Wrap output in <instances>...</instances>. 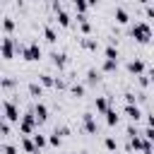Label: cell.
<instances>
[{
    "label": "cell",
    "mask_w": 154,
    "mask_h": 154,
    "mask_svg": "<svg viewBox=\"0 0 154 154\" xmlns=\"http://www.w3.org/2000/svg\"><path fill=\"white\" fill-rule=\"evenodd\" d=\"M72 5L77 10V14H87V10H89V2L87 0H72Z\"/></svg>",
    "instance_id": "cell-26"
},
{
    "label": "cell",
    "mask_w": 154,
    "mask_h": 154,
    "mask_svg": "<svg viewBox=\"0 0 154 154\" xmlns=\"http://www.w3.org/2000/svg\"><path fill=\"white\" fill-rule=\"evenodd\" d=\"M22 149H24L26 154H38V147H36L34 137H24V135H22Z\"/></svg>",
    "instance_id": "cell-16"
},
{
    "label": "cell",
    "mask_w": 154,
    "mask_h": 154,
    "mask_svg": "<svg viewBox=\"0 0 154 154\" xmlns=\"http://www.w3.org/2000/svg\"><path fill=\"white\" fill-rule=\"evenodd\" d=\"M31 137H34V142H36L38 152H41L43 147H48V135H41V132H36V135H31Z\"/></svg>",
    "instance_id": "cell-25"
},
{
    "label": "cell",
    "mask_w": 154,
    "mask_h": 154,
    "mask_svg": "<svg viewBox=\"0 0 154 154\" xmlns=\"http://www.w3.org/2000/svg\"><path fill=\"white\" fill-rule=\"evenodd\" d=\"M87 2H89V7H96L99 5V0H87Z\"/></svg>",
    "instance_id": "cell-39"
},
{
    "label": "cell",
    "mask_w": 154,
    "mask_h": 154,
    "mask_svg": "<svg viewBox=\"0 0 154 154\" xmlns=\"http://www.w3.org/2000/svg\"><path fill=\"white\" fill-rule=\"evenodd\" d=\"M0 152H2V154H19V149H17L14 144H10V142H2Z\"/></svg>",
    "instance_id": "cell-30"
},
{
    "label": "cell",
    "mask_w": 154,
    "mask_h": 154,
    "mask_svg": "<svg viewBox=\"0 0 154 154\" xmlns=\"http://www.w3.org/2000/svg\"><path fill=\"white\" fill-rule=\"evenodd\" d=\"M2 118L10 120V123H17V125H19L22 116H19V106H17V101H12V99H5V101H2Z\"/></svg>",
    "instance_id": "cell-4"
},
{
    "label": "cell",
    "mask_w": 154,
    "mask_h": 154,
    "mask_svg": "<svg viewBox=\"0 0 154 154\" xmlns=\"http://www.w3.org/2000/svg\"><path fill=\"white\" fill-rule=\"evenodd\" d=\"M14 19L10 17V14H5V19H2V31H5V36H12V31H14Z\"/></svg>",
    "instance_id": "cell-21"
},
{
    "label": "cell",
    "mask_w": 154,
    "mask_h": 154,
    "mask_svg": "<svg viewBox=\"0 0 154 154\" xmlns=\"http://www.w3.org/2000/svg\"><path fill=\"white\" fill-rule=\"evenodd\" d=\"M111 103H113V96H96V99H94V108H96V113H101V116L108 113Z\"/></svg>",
    "instance_id": "cell-9"
},
{
    "label": "cell",
    "mask_w": 154,
    "mask_h": 154,
    "mask_svg": "<svg viewBox=\"0 0 154 154\" xmlns=\"http://www.w3.org/2000/svg\"><path fill=\"white\" fill-rule=\"evenodd\" d=\"M137 84H140V89H147V87L152 84V79H149V75H147V72H144V75H140V77H137Z\"/></svg>",
    "instance_id": "cell-31"
},
{
    "label": "cell",
    "mask_w": 154,
    "mask_h": 154,
    "mask_svg": "<svg viewBox=\"0 0 154 154\" xmlns=\"http://www.w3.org/2000/svg\"><path fill=\"white\" fill-rule=\"evenodd\" d=\"M103 55H106V60H118V48L116 46H106L103 48Z\"/></svg>",
    "instance_id": "cell-27"
},
{
    "label": "cell",
    "mask_w": 154,
    "mask_h": 154,
    "mask_svg": "<svg viewBox=\"0 0 154 154\" xmlns=\"http://www.w3.org/2000/svg\"><path fill=\"white\" fill-rule=\"evenodd\" d=\"M43 38H46L48 43H55V41H58V31H55L51 24H46V26H43Z\"/></svg>",
    "instance_id": "cell-22"
},
{
    "label": "cell",
    "mask_w": 154,
    "mask_h": 154,
    "mask_svg": "<svg viewBox=\"0 0 154 154\" xmlns=\"http://www.w3.org/2000/svg\"><path fill=\"white\" fill-rule=\"evenodd\" d=\"M144 14H147L149 19H154V2H152V5H144Z\"/></svg>",
    "instance_id": "cell-37"
},
{
    "label": "cell",
    "mask_w": 154,
    "mask_h": 154,
    "mask_svg": "<svg viewBox=\"0 0 154 154\" xmlns=\"http://www.w3.org/2000/svg\"><path fill=\"white\" fill-rule=\"evenodd\" d=\"M38 125H41V123H38L34 108H29L26 113H22V120H19V135L31 137V135H36V128H38Z\"/></svg>",
    "instance_id": "cell-3"
},
{
    "label": "cell",
    "mask_w": 154,
    "mask_h": 154,
    "mask_svg": "<svg viewBox=\"0 0 154 154\" xmlns=\"http://www.w3.org/2000/svg\"><path fill=\"white\" fill-rule=\"evenodd\" d=\"M123 96H125V103H137V99H140V94H135V91H125Z\"/></svg>",
    "instance_id": "cell-33"
},
{
    "label": "cell",
    "mask_w": 154,
    "mask_h": 154,
    "mask_svg": "<svg viewBox=\"0 0 154 154\" xmlns=\"http://www.w3.org/2000/svg\"><path fill=\"white\" fill-rule=\"evenodd\" d=\"M72 154H77V152H72Z\"/></svg>",
    "instance_id": "cell-43"
},
{
    "label": "cell",
    "mask_w": 154,
    "mask_h": 154,
    "mask_svg": "<svg viewBox=\"0 0 154 154\" xmlns=\"http://www.w3.org/2000/svg\"><path fill=\"white\" fill-rule=\"evenodd\" d=\"M17 53L26 60V63H36L43 58V51L38 46V41H29V43H17Z\"/></svg>",
    "instance_id": "cell-2"
},
{
    "label": "cell",
    "mask_w": 154,
    "mask_h": 154,
    "mask_svg": "<svg viewBox=\"0 0 154 154\" xmlns=\"http://www.w3.org/2000/svg\"><path fill=\"white\" fill-rule=\"evenodd\" d=\"M82 130L84 132H89V135H96V120H94V113L91 111H87V113H82Z\"/></svg>",
    "instance_id": "cell-8"
},
{
    "label": "cell",
    "mask_w": 154,
    "mask_h": 154,
    "mask_svg": "<svg viewBox=\"0 0 154 154\" xmlns=\"http://www.w3.org/2000/svg\"><path fill=\"white\" fill-rule=\"evenodd\" d=\"M152 36H154V31H152V26L147 24V22H135L132 26H130V38L135 41V43H149L152 41Z\"/></svg>",
    "instance_id": "cell-1"
},
{
    "label": "cell",
    "mask_w": 154,
    "mask_h": 154,
    "mask_svg": "<svg viewBox=\"0 0 154 154\" xmlns=\"http://www.w3.org/2000/svg\"><path fill=\"white\" fill-rule=\"evenodd\" d=\"M137 2H140V5H152L154 0H137Z\"/></svg>",
    "instance_id": "cell-40"
},
{
    "label": "cell",
    "mask_w": 154,
    "mask_h": 154,
    "mask_svg": "<svg viewBox=\"0 0 154 154\" xmlns=\"http://www.w3.org/2000/svg\"><path fill=\"white\" fill-rule=\"evenodd\" d=\"M77 43L82 48H87V51H99V41L91 38V36H77Z\"/></svg>",
    "instance_id": "cell-12"
},
{
    "label": "cell",
    "mask_w": 154,
    "mask_h": 154,
    "mask_svg": "<svg viewBox=\"0 0 154 154\" xmlns=\"http://www.w3.org/2000/svg\"><path fill=\"white\" fill-rule=\"evenodd\" d=\"M152 87H154V79H152Z\"/></svg>",
    "instance_id": "cell-41"
},
{
    "label": "cell",
    "mask_w": 154,
    "mask_h": 154,
    "mask_svg": "<svg viewBox=\"0 0 154 154\" xmlns=\"http://www.w3.org/2000/svg\"><path fill=\"white\" fill-rule=\"evenodd\" d=\"M17 43H19V41H14V36H2V58H5V60H12V58H14Z\"/></svg>",
    "instance_id": "cell-6"
},
{
    "label": "cell",
    "mask_w": 154,
    "mask_h": 154,
    "mask_svg": "<svg viewBox=\"0 0 154 154\" xmlns=\"http://www.w3.org/2000/svg\"><path fill=\"white\" fill-rule=\"evenodd\" d=\"M48 144H51V147H60V144H63V137H60L58 132H51V135H48Z\"/></svg>",
    "instance_id": "cell-28"
},
{
    "label": "cell",
    "mask_w": 154,
    "mask_h": 154,
    "mask_svg": "<svg viewBox=\"0 0 154 154\" xmlns=\"http://www.w3.org/2000/svg\"><path fill=\"white\" fill-rule=\"evenodd\" d=\"M113 19H116V24H128L130 22V14H128L125 7H116L113 10Z\"/></svg>",
    "instance_id": "cell-15"
},
{
    "label": "cell",
    "mask_w": 154,
    "mask_h": 154,
    "mask_svg": "<svg viewBox=\"0 0 154 154\" xmlns=\"http://www.w3.org/2000/svg\"><path fill=\"white\" fill-rule=\"evenodd\" d=\"M26 91H29V96H31V99H36V101H38V99L43 96V87H41L38 82H29Z\"/></svg>",
    "instance_id": "cell-18"
},
{
    "label": "cell",
    "mask_w": 154,
    "mask_h": 154,
    "mask_svg": "<svg viewBox=\"0 0 154 154\" xmlns=\"http://www.w3.org/2000/svg\"><path fill=\"white\" fill-rule=\"evenodd\" d=\"M53 132H58L60 137H67V135H70V128H67V125H58V128H55Z\"/></svg>",
    "instance_id": "cell-34"
},
{
    "label": "cell",
    "mask_w": 154,
    "mask_h": 154,
    "mask_svg": "<svg viewBox=\"0 0 154 154\" xmlns=\"http://www.w3.org/2000/svg\"><path fill=\"white\" fill-rule=\"evenodd\" d=\"M38 84H41L43 89H55V77H51L48 72H41V75H38Z\"/></svg>",
    "instance_id": "cell-17"
},
{
    "label": "cell",
    "mask_w": 154,
    "mask_h": 154,
    "mask_svg": "<svg viewBox=\"0 0 154 154\" xmlns=\"http://www.w3.org/2000/svg\"><path fill=\"white\" fill-rule=\"evenodd\" d=\"M55 22H58V26H63V29H70V26H72V17H70L65 10H58V12H55Z\"/></svg>",
    "instance_id": "cell-11"
},
{
    "label": "cell",
    "mask_w": 154,
    "mask_h": 154,
    "mask_svg": "<svg viewBox=\"0 0 154 154\" xmlns=\"http://www.w3.org/2000/svg\"><path fill=\"white\" fill-rule=\"evenodd\" d=\"M12 87H14V79H12V77H2V91L7 94Z\"/></svg>",
    "instance_id": "cell-32"
},
{
    "label": "cell",
    "mask_w": 154,
    "mask_h": 154,
    "mask_svg": "<svg viewBox=\"0 0 154 154\" xmlns=\"http://www.w3.org/2000/svg\"><path fill=\"white\" fill-rule=\"evenodd\" d=\"M51 63L58 67V72H63V70H67L70 58H67V53H63V51H53V53H51Z\"/></svg>",
    "instance_id": "cell-7"
},
{
    "label": "cell",
    "mask_w": 154,
    "mask_h": 154,
    "mask_svg": "<svg viewBox=\"0 0 154 154\" xmlns=\"http://www.w3.org/2000/svg\"><path fill=\"white\" fill-rule=\"evenodd\" d=\"M31 2H38V0H31Z\"/></svg>",
    "instance_id": "cell-42"
},
{
    "label": "cell",
    "mask_w": 154,
    "mask_h": 154,
    "mask_svg": "<svg viewBox=\"0 0 154 154\" xmlns=\"http://www.w3.org/2000/svg\"><path fill=\"white\" fill-rule=\"evenodd\" d=\"M10 125H12L10 120H5V118L0 120V132H2V142H7V137H10V132H12V128H10Z\"/></svg>",
    "instance_id": "cell-24"
},
{
    "label": "cell",
    "mask_w": 154,
    "mask_h": 154,
    "mask_svg": "<svg viewBox=\"0 0 154 154\" xmlns=\"http://www.w3.org/2000/svg\"><path fill=\"white\" fill-rule=\"evenodd\" d=\"M103 147H106L108 152H116V149H118V142H116V137H103Z\"/></svg>",
    "instance_id": "cell-29"
},
{
    "label": "cell",
    "mask_w": 154,
    "mask_h": 154,
    "mask_svg": "<svg viewBox=\"0 0 154 154\" xmlns=\"http://www.w3.org/2000/svg\"><path fill=\"white\" fill-rule=\"evenodd\" d=\"M142 135H144V140H149V142H152V144H154V128H149V125H147V128H144V132H142Z\"/></svg>",
    "instance_id": "cell-35"
},
{
    "label": "cell",
    "mask_w": 154,
    "mask_h": 154,
    "mask_svg": "<svg viewBox=\"0 0 154 154\" xmlns=\"http://www.w3.org/2000/svg\"><path fill=\"white\" fill-rule=\"evenodd\" d=\"M34 113H36L38 123H46V118H48V106H46L43 101H36V103H34Z\"/></svg>",
    "instance_id": "cell-14"
},
{
    "label": "cell",
    "mask_w": 154,
    "mask_h": 154,
    "mask_svg": "<svg viewBox=\"0 0 154 154\" xmlns=\"http://www.w3.org/2000/svg\"><path fill=\"white\" fill-rule=\"evenodd\" d=\"M147 125H149V128H154V113H149V116H147Z\"/></svg>",
    "instance_id": "cell-38"
},
{
    "label": "cell",
    "mask_w": 154,
    "mask_h": 154,
    "mask_svg": "<svg viewBox=\"0 0 154 154\" xmlns=\"http://www.w3.org/2000/svg\"><path fill=\"white\" fill-rule=\"evenodd\" d=\"M70 94H72L75 99H82V96L87 94V84H82V82H72V84H70Z\"/></svg>",
    "instance_id": "cell-19"
},
{
    "label": "cell",
    "mask_w": 154,
    "mask_h": 154,
    "mask_svg": "<svg viewBox=\"0 0 154 154\" xmlns=\"http://www.w3.org/2000/svg\"><path fill=\"white\" fill-rule=\"evenodd\" d=\"M123 113L130 118V123H137L140 118H142V108L137 106V103H125V108H123Z\"/></svg>",
    "instance_id": "cell-10"
},
{
    "label": "cell",
    "mask_w": 154,
    "mask_h": 154,
    "mask_svg": "<svg viewBox=\"0 0 154 154\" xmlns=\"http://www.w3.org/2000/svg\"><path fill=\"white\" fill-rule=\"evenodd\" d=\"M55 89H67V79H63V77H55Z\"/></svg>",
    "instance_id": "cell-36"
},
{
    "label": "cell",
    "mask_w": 154,
    "mask_h": 154,
    "mask_svg": "<svg viewBox=\"0 0 154 154\" xmlns=\"http://www.w3.org/2000/svg\"><path fill=\"white\" fill-rule=\"evenodd\" d=\"M118 120H120V116H118V111L111 106V108H108V113H106V125H108V128H116V125H118Z\"/></svg>",
    "instance_id": "cell-20"
},
{
    "label": "cell",
    "mask_w": 154,
    "mask_h": 154,
    "mask_svg": "<svg viewBox=\"0 0 154 154\" xmlns=\"http://www.w3.org/2000/svg\"><path fill=\"white\" fill-rule=\"evenodd\" d=\"M125 70H128L130 75L140 77V75H144V72H147V63H144L142 58H130V60L125 63Z\"/></svg>",
    "instance_id": "cell-5"
},
{
    "label": "cell",
    "mask_w": 154,
    "mask_h": 154,
    "mask_svg": "<svg viewBox=\"0 0 154 154\" xmlns=\"http://www.w3.org/2000/svg\"><path fill=\"white\" fill-rule=\"evenodd\" d=\"M116 70H118V60H106V58H103L101 72H116Z\"/></svg>",
    "instance_id": "cell-23"
},
{
    "label": "cell",
    "mask_w": 154,
    "mask_h": 154,
    "mask_svg": "<svg viewBox=\"0 0 154 154\" xmlns=\"http://www.w3.org/2000/svg\"><path fill=\"white\" fill-rule=\"evenodd\" d=\"M99 82H101V70H94V67L87 70V79H84V84H87V87H96Z\"/></svg>",
    "instance_id": "cell-13"
}]
</instances>
